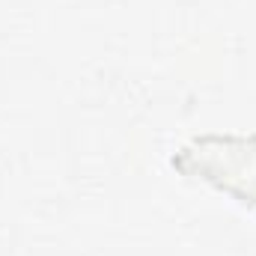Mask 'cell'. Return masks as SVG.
<instances>
[{"instance_id":"obj_1","label":"cell","mask_w":256,"mask_h":256,"mask_svg":"<svg viewBox=\"0 0 256 256\" xmlns=\"http://www.w3.org/2000/svg\"><path fill=\"white\" fill-rule=\"evenodd\" d=\"M179 161H194V170L202 173L206 182L250 208L256 206V137H202L173 158V164Z\"/></svg>"}]
</instances>
